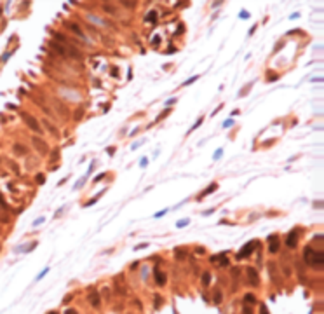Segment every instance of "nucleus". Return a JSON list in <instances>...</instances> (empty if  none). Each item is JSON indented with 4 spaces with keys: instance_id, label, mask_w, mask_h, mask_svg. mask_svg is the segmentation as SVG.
I'll list each match as a JSON object with an SVG mask.
<instances>
[{
    "instance_id": "14",
    "label": "nucleus",
    "mask_w": 324,
    "mask_h": 314,
    "mask_svg": "<svg viewBox=\"0 0 324 314\" xmlns=\"http://www.w3.org/2000/svg\"><path fill=\"white\" fill-rule=\"evenodd\" d=\"M160 304H162V298H160V297H155V305H157V307H159V305H160Z\"/></svg>"
},
{
    "instance_id": "4",
    "label": "nucleus",
    "mask_w": 324,
    "mask_h": 314,
    "mask_svg": "<svg viewBox=\"0 0 324 314\" xmlns=\"http://www.w3.org/2000/svg\"><path fill=\"white\" fill-rule=\"evenodd\" d=\"M268 244H270V251L275 253V251L279 250V237H277V236H270V237H268Z\"/></svg>"
},
{
    "instance_id": "8",
    "label": "nucleus",
    "mask_w": 324,
    "mask_h": 314,
    "mask_svg": "<svg viewBox=\"0 0 324 314\" xmlns=\"http://www.w3.org/2000/svg\"><path fill=\"white\" fill-rule=\"evenodd\" d=\"M91 302H93V305H94V307H98V305H99V297H98V293H96V292H93V293H91Z\"/></svg>"
},
{
    "instance_id": "6",
    "label": "nucleus",
    "mask_w": 324,
    "mask_h": 314,
    "mask_svg": "<svg viewBox=\"0 0 324 314\" xmlns=\"http://www.w3.org/2000/svg\"><path fill=\"white\" fill-rule=\"evenodd\" d=\"M248 274L251 277V284L254 286V284H258V272L254 271V269H248Z\"/></svg>"
},
{
    "instance_id": "5",
    "label": "nucleus",
    "mask_w": 324,
    "mask_h": 314,
    "mask_svg": "<svg viewBox=\"0 0 324 314\" xmlns=\"http://www.w3.org/2000/svg\"><path fill=\"white\" fill-rule=\"evenodd\" d=\"M296 239H298V230H293V232L289 234V237H287L286 244L289 246V248H295V246H296Z\"/></svg>"
},
{
    "instance_id": "13",
    "label": "nucleus",
    "mask_w": 324,
    "mask_h": 314,
    "mask_svg": "<svg viewBox=\"0 0 324 314\" xmlns=\"http://www.w3.org/2000/svg\"><path fill=\"white\" fill-rule=\"evenodd\" d=\"M246 302H256V298L253 295H246Z\"/></svg>"
},
{
    "instance_id": "18",
    "label": "nucleus",
    "mask_w": 324,
    "mask_h": 314,
    "mask_svg": "<svg viewBox=\"0 0 324 314\" xmlns=\"http://www.w3.org/2000/svg\"><path fill=\"white\" fill-rule=\"evenodd\" d=\"M49 314H57V313H56V311H52V313H49Z\"/></svg>"
},
{
    "instance_id": "12",
    "label": "nucleus",
    "mask_w": 324,
    "mask_h": 314,
    "mask_svg": "<svg viewBox=\"0 0 324 314\" xmlns=\"http://www.w3.org/2000/svg\"><path fill=\"white\" fill-rule=\"evenodd\" d=\"M155 18H157V12H155V11H152V12L147 16V19H148V21H155Z\"/></svg>"
},
{
    "instance_id": "10",
    "label": "nucleus",
    "mask_w": 324,
    "mask_h": 314,
    "mask_svg": "<svg viewBox=\"0 0 324 314\" xmlns=\"http://www.w3.org/2000/svg\"><path fill=\"white\" fill-rule=\"evenodd\" d=\"M155 279H157V283H159V284H164V283H166L164 274H159V272H157V277H155Z\"/></svg>"
},
{
    "instance_id": "9",
    "label": "nucleus",
    "mask_w": 324,
    "mask_h": 314,
    "mask_svg": "<svg viewBox=\"0 0 324 314\" xmlns=\"http://www.w3.org/2000/svg\"><path fill=\"white\" fill-rule=\"evenodd\" d=\"M213 190H216V183H211L209 187H208V188L204 190V194H202V196H199V199H200V197H204V196H208V194H211Z\"/></svg>"
},
{
    "instance_id": "2",
    "label": "nucleus",
    "mask_w": 324,
    "mask_h": 314,
    "mask_svg": "<svg viewBox=\"0 0 324 314\" xmlns=\"http://www.w3.org/2000/svg\"><path fill=\"white\" fill-rule=\"evenodd\" d=\"M256 244H258L256 241H251V243H248V244L244 246V250H242V251H241V253H239L237 257H239V258H244V257H248L249 253L253 251V246H256Z\"/></svg>"
},
{
    "instance_id": "17",
    "label": "nucleus",
    "mask_w": 324,
    "mask_h": 314,
    "mask_svg": "<svg viewBox=\"0 0 324 314\" xmlns=\"http://www.w3.org/2000/svg\"><path fill=\"white\" fill-rule=\"evenodd\" d=\"M65 314H78V313H77L75 309H68V311H66Z\"/></svg>"
},
{
    "instance_id": "11",
    "label": "nucleus",
    "mask_w": 324,
    "mask_h": 314,
    "mask_svg": "<svg viewBox=\"0 0 324 314\" xmlns=\"http://www.w3.org/2000/svg\"><path fill=\"white\" fill-rule=\"evenodd\" d=\"M209 281H211V274H209V272H206L204 277H202V283H204V284H209Z\"/></svg>"
},
{
    "instance_id": "16",
    "label": "nucleus",
    "mask_w": 324,
    "mask_h": 314,
    "mask_svg": "<svg viewBox=\"0 0 324 314\" xmlns=\"http://www.w3.org/2000/svg\"><path fill=\"white\" fill-rule=\"evenodd\" d=\"M16 150H18L19 154H24V148H23V147H19V145H16Z\"/></svg>"
},
{
    "instance_id": "7",
    "label": "nucleus",
    "mask_w": 324,
    "mask_h": 314,
    "mask_svg": "<svg viewBox=\"0 0 324 314\" xmlns=\"http://www.w3.org/2000/svg\"><path fill=\"white\" fill-rule=\"evenodd\" d=\"M33 143L37 145V148L40 150V152H47V145L42 141V140H38V138H33Z\"/></svg>"
},
{
    "instance_id": "15",
    "label": "nucleus",
    "mask_w": 324,
    "mask_h": 314,
    "mask_svg": "<svg viewBox=\"0 0 324 314\" xmlns=\"http://www.w3.org/2000/svg\"><path fill=\"white\" fill-rule=\"evenodd\" d=\"M260 314H268V313H267V307H265V305H261V307H260Z\"/></svg>"
},
{
    "instance_id": "1",
    "label": "nucleus",
    "mask_w": 324,
    "mask_h": 314,
    "mask_svg": "<svg viewBox=\"0 0 324 314\" xmlns=\"http://www.w3.org/2000/svg\"><path fill=\"white\" fill-rule=\"evenodd\" d=\"M305 258L308 263H321L323 262V253H319V251H314L312 248H307V251H305Z\"/></svg>"
},
{
    "instance_id": "3",
    "label": "nucleus",
    "mask_w": 324,
    "mask_h": 314,
    "mask_svg": "<svg viewBox=\"0 0 324 314\" xmlns=\"http://www.w3.org/2000/svg\"><path fill=\"white\" fill-rule=\"evenodd\" d=\"M23 119L28 122V126H30V128H33L35 131H40V126L37 124V121H35L32 115H28V113H23Z\"/></svg>"
}]
</instances>
